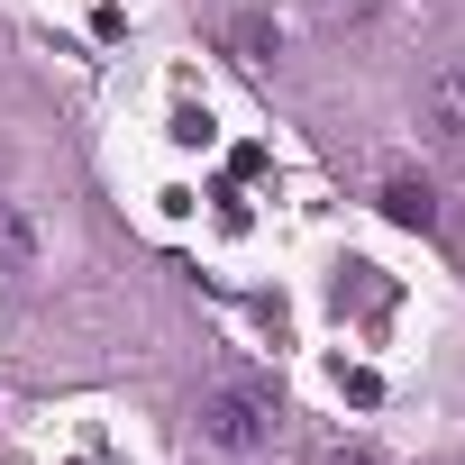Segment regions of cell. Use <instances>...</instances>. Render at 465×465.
<instances>
[{
	"instance_id": "2",
	"label": "cell",
	"mask_w": 465,
	"mask_h": 465,
	"mask_svg": "<svg viewBox=\"0 0 465 465\" xmlns=\"http://www.w3.org/2000/svg\"><path fill=\"white\" fill-rule=\"evenodd\" d=\"M420 128H429L438 146H465V64L429 74V92H420Z\"/></svg>"
},
{
	"instance_id": "6",
	"label": "cell",
	"mask_w": 465,
	"mask_h": 465,
	"mask_svg": "<svg viewBox=\"0 0 465 465\" xmlns=\"http://www.w3.org/2000/svg\"><path fill=\"white\" fill-rule=\"evenodd\" d=\"M311 19H329V28L338 19H374V0H311Z\"/></svg>"
},
{
	"instance_id": "7",
	"label": "cell",
	"mask_w": 465,
	"mask_h": 465,
	"mask_svg": "<svg viewBox=\"0 0 465 465\" xmlns=\"http://www.w3.org/2000/svg\"><path fill=\"white\" fill-rule=\"evenodd\" d=\"M173 137L183 146H210V110H173Z\"/></svg>"
},
{
	"instance_id": "5",
	"label": "cell",
	"mask_w": 465,
	"mask_h": 465,
	"mask_svg": "<svg viewBox=\"0 0 465 465\" xmlns=\"http://www.w3.org/2000/svg\"><path fill=\"white\" fill-rule=\"evenodd\" d=\"M228 46H238L247 64H265V55H274V28H265V19H238V28H228Z\"/></svg>"
},
{
	"instance_id": "8",
	"label": "cell",
	"mask_w": 465,
	"mask_h": 465,
	"mask_svg": "<svg viewBox=\"0 0 465 465\" xmlns=\"http://www.w3.org/2000/svg\"><path fill=\"white\" fill-rule=\"evenodd\" d=\"M320 465H383V456H374V447H329Z\"/></svg>"
},
{
	"instance_id": "4",
	"label": "cell",
	"mask_w": 465,
	"mask_h": 465,
	"mask_svg": "<svg viewBox=\"0 0 465 465\" xmlns=\"http://www.w3.org/2000/svg\"><path fill=\"white\" fill-rule=\"evenodd\" d=\"M383 210H392L401 228H420V238L438 228V192H429L420 173H392V183H383Z\"/></svg>"
},
{
	"instance_id": "1",
	"label": "cell",
	"mask_w": 465,
	"mask_h": 465,
	"mask_svg": "<svg viewBox=\"0 0 465 465\" xmlns=\"http://www.w3.org/2000/svg\"><path fill=\"white\" fill-rule=\"evenodd\" d=\"M201 438L228 447V456H256V447L274 438V392H256V383H210V392H201Z\"/></svg>"
},
{
	"instance_id": "3",
	"label": "cell",
	"mask_w": 465,
	"mask_h": 465,
	"mask_svg": "<svg viewBox=\"0 0 465 465\" xmlns=\"http://www.w3.org/2000/svg\"><path fill=\"white\" fill-rule=\"evenodd\" d=\"M0 274H37V219L19 201H0Z\"/></svg>"
}]
</instances>
